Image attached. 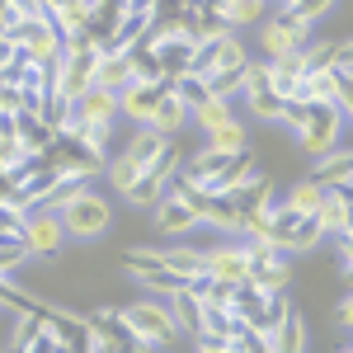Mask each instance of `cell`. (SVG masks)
Returning <instances> with one entry per match:
<instances>
[{
    "instance_id": "6da1fadb",
    "label": "cell",
    "mask_w": 353,
    "mask_h": 353,
    "mask_svg": "<svg viewBox=\"0 0 353 353\" xmlns=\"http://www.w3.org/2000/svg\"><path fill=\"white\" fill-rule=\"evenodd\" d=\"M94 66H99V43L90 33L61 38V61H57V71H52V94L81 99L85 90L94 85Z\"/></svg>"
},
{
    "instance_id": "7a4b0ae2",
    "label": "cell",
    "mask_w": 353,
    "mask_h": 353,
    "mask_svg": "<svg viewBox=\"0 0 353 353\" xmlns=\"http://www.w3.org/2000/svg\"><path fill=\"white\" fill-rule=\"evenodd\" d=\"M264 231H269L273 250H283V254H311L316 245L325 241V231H321V221L316 217H301L292 212L283 198L269 208V221H264Z\"/></svg>"
},
{
    "instance_id": "3957f363",
    "label": "cell",
    "mask_w": 353,
    "mask_h": 353,
    "mask_svg": "<svg viewBox=\"0 0 353 353\" xmlns=\"http://www.w3.org/2000/svg\"><path fill=\"white\" fill-rule=\"evenodd\" d=\"M118 316H123L128 334L146 349H165V344L179 339V325H174L165 301H128V306H118Z\"/></svg>"
},
{
    "instance_id": "277c9868",
    "label": "cell",
    "mask_w": 353,
    "mask_h": 353,
    "mask_svg": "<svg viewBox=\"0 0 353 353\" xmlns=\"http://www.w3.org/2000/svg\"><path fill=\"white\" fill-rule=\"evenodd\" d=\"M61 231H66V241H99L104 231L113 226V208L99 198L94 189H85L81 198H71L61 212Z\"/></svg>"
},
{
    "instance_id": "5b68a950",
    "label": "cell",
    "mask_w": 353,
    "mask_h": 353,
    "mask_svg": "<svg viewBox=\"0 0 353 353\" xmlns=\"http://www.w3.org/2000/svg\"><path fill=\"white\" fill-rule=\"evenodd\" d=\"M301 128H297V141L301 151H311V156H325L339 146V137H344V123H349V113L334 109V104H301Z\"/></svg>"
},
{
    "instance_id": "8992f818",
    "label": "cell",
    "mask_w": 353,
    "mask_h": 353,
    "mask_svg": "<svg viewBox=\"0 0 353 353\" xmlns=\"http://www.w3.org/2000/svg\"><path fill=\"white\" fill-rule=\"evenodd\" d=\"M19 241H24L28 259L38 264V259H52L61 254V245H66V231H61V217L48 212V208H33L24 217V231H19Z\"/></svg>"
},
{
    "instance_id": "52a82bcc",
    "label": "cell",
    "mask_w": 353,
    "mask_h": 353,
    "mask_svg": "<svg viewBox=\"0 0 353 353\" xmlns=\"http://www.w3.org/2000/svg\"><path fill=\"white\" fill-rule=\"evenodd\" d=\"M179 165H184V156L174 151V141H165V151H161L151 165H146L141 174H137V184L128 189V203H137V208H151V203L165 193V184L179 174Z\"/></svg>"
},
{
    "instance_id": "ba28073f",
    "label": "cell",
    "mask_w": 353,
    "mask_h": 353,
    "mask_svg": "<svg viewBox=\"0 0 353 353\" xmlns=\"http://www.w3.org/2000/svg\"><path fill=\"white\" fill-rule=\"evenodd\" d=\"M10 38H14V48L33 61H48L57 66L61 61V33H57L52 19H19V24L10 28Z\"/></svg>"
},
{
    "instance_id": "9c48e42d",
    "label": "cell",
    "mask_w": 353,
    "mask_h": 353,
    "mask_svg": "<svg viewBox=\"0 0 353 353\" xmlns=\"http://www.w3.org/2000/svg\"><path fill=\"white\" fill-rule=\"evenodd\" d=\"M306 43H311V28L297 24V19H288L283 10H278L269 24L259 28V48H264V61H273V57H288V52H301Z\"/></svg>"
},
{
    "instance_id": "30bf717a",
    "label": "cell",
    "mask_w": 353,
    "mask_h": 353,
    "mask_svg": "<svg viewBox=\"0 0 353 353\" xmlns=\"http://www.w3.org/2000/svg\"><path fill=\"white\" fill-rule=\"evenodd\" d=\"M292 254H283V250H259V254H250V278L245 283H254L259 292H288V283H292V264H288Z\"/></svg>"
},
{
    "instance_id": "8fae6325",
    "label": "cell",
    "mask_w": 353,
    "mask_h": 353,
    "mask_svg": "<svg viewBox=\"0 0 353 353\" xmlns=\"http://www.w3.org/2000/svg\"><path fill=\"white\" fill-rule=\"evenodd\" d=\"M170 90V81H128L118 90V118H132L137 128L151 118V109L161 104V94Z\"/></svg>"
},
{
    "instance_id": "7c38bea8",
    "label": "cell",
    "mask_w": 353,
    "mask_h": 353,
    "mask_svg": "<svg viewBox=\"0 0 353 353\" xmlns=\"http://www.w3.org/2000/svg\"><path fill=\"white\" fill-rule=\"evenodd\" d=\"M203 254H208V278L231 283V288H241L245 278H250V254H245L241 241H221L212 250H203Z\"/></svg>"
},
{
    "instance_id": "4fadbf2b",
    "label": "cell",
    "mask_w": 353,
    "mask_h": 353,
    "mask_svg": "<svg viewBox=\"0 0 353 353\" xmlns=\"http://www.w3.org/2000/svg\"><path fill=\"white\" fill-rule=\"evenodd\" d=\"M151 217H156V231H165V236H184V231H193L198 226V212L189 208V198L174 189H165L156 203H151Z\"/></svg>"
},
{
    "instance_id": "5bb4252c",
    "label": "cell",
    "mask_w": 353,
    "mask_h": 353,
    "mask_svg": "<svg viewBox=\"0 0 353 353\" xmlns=\"http://www.w3.org/2000/svg\"><path fill=\"white\" fill-rule=\"evenodd\" d=\"M349 174H353V156L344 151V146L316 156V165H311V179L325 184V189H349Z\"/></svg>"
},
{
    "instance_id": "9a60e30c",
    "label": "cell",
    "mask_w": 353,
    "mask_h": 353,
    "mask_svg": "<svg viewBox=\"0 0 353 353\" xmlns=\"http://www.w3.org/2000/svg\"><path fill=\"white\" fill-rule=\"evenodd\" d=\"M316 221H321L325 236H334V231H353V198H349V189H325V203H321Z\"/></svg>"
},
{
    "instance_id": "2e32d148",
    "label": "cell",
    "mask_w": 353,
    "mask_h": 353,
    "mask_svg": "<svg viewBox=\"0 0 353 353\" xmlns=\"http://www.w3.org/2000/svg\"><path fill=\"white\" fill-rule=\"evenodd\" d=\"M161 264L170 273H179L184 283H193V278H203V273H208V254H203V250H193V245H161Z\"/></svg>"
},
{
    "instance_id": "e0dca14e",
    "label": "cell",
    "mask_w": 353,
    "mask_h": 353,
    "mask_svg": "<svg viewBox=\"0 0 353 353\" xmlns=\"http://www.w3.org/2000/svg\"><path fill=\"white\" fill-rule=\"evenodd\" d=\"M71 104H76V113H81V118H90V123H109V128L118 123V94H113V90L90 85L81 99H71Z\"/></svg>"
},
{
    "instance_id": "ac0fdd59",
    "label": "cell",
    "mask_w": 353,
    "mask_h": 353,
    "mask_svg": "<svg viewBox=\"0 0 353 353\" xmlns=\"http://www.w3.org/2000/svg\"><path fill=\"white\" fill-rule=\"evenodd\" d=\"M43 10H48V19L57 24V33H61V38L81 33L85 19H90V0H43Z\"/></svg>"
},
{
    "instance_id": "d6986e66",
    "label": "cell",
    "mask_w": 353,
    "mask_h": 353,
    "mask_svg": "<svg viewBox=\"0 0 353 353\" xmlns=\"http://www.w3.org/2000/svg\"><path fill=\"white\" fill-rule=\"evenodd\" d=\"M128 81H137V71H132V61H128V52H99V66H94V85L99 90H123Z\"/></svg>"
},
{
    "instance_id": "ffe728a7",
    "label": "cell",
    "mask_w": 353,
    "mask_h": 353,
    "mask_svg": "<svg viewBox=\"0 0 353 353\" xmlns=\"http://www.w3.org/2000/svg\"><path fill=\"white\" fill-rule=\"evenodd\" d=\"M184 123H189V109L174 99V90H165L161 104L151 109V118H146V128H151V132H161V137H174L179 128H184Z\"/></svg>"
},
{
    "instance_id": "44dd1931",
    "label": "cell",
    "mask_w": 353,
    "mask_h": 353,
    "mask_svg": "<svg viewBox=\"0 0 353 353\" xmlns=\"http://www.w3.org/2000/svg\"><path fill=\"white\" fill-rule=\"evenodd\" d=\"M165 141H170V137L151 132V128L141 123V128H137V132L128 137V146H123V156H128V161L137 165V174H141V170H146V165H151V161H156V156L165 151Z\"/></svg>"
},
{
    "instance_id": "7402d4cb",
    "label": "cell",
    "mask_w": 353,
    "mask_h": 353,
    "mask_svg": "<svg viewBox=\"0 0 353 353\" xmlns=\"http://www.w3.org/2000/svg\"><path fill=\"white\" fill-rule=\"evenodd\" d=\"M269 353H306V321H301V311H288V321L269 334Z\"/></svg>"
},
{
    "instance_id": "603a6c76",
    "label": "cell",
    "mask_w": 353,
    "mask_h": 353,
    "mask_svg": "<svg viewBox=\"0 0 353 353\" xmlns=\"http://www.w3.org/2000/svg\"><path fill=\"white\" fill-rule=\"evenodd\" d=\"M208 151H217V156H241V151H250V132H245L241 118L212 128V132H208Z\"/></svg>"
},
{
    "instance_id": "cb8c5ba5",
    "label": "cell",
    "mask_w": 353,
    "mask_h": 353,
    "mask_svg": "<svg viewBox=\"0 0 353 353\" xmlns=\"http://www.w3.org/2000/svg\"><path fill=\"white\" fill-rule=\"evenodd\" d=\"M283 203H288L292 212H301V217H316V212H321V203H325V184H316V179L306 174V179H297V184L288 189Z\"/></svg>"
},
{
    "instance_id": "d4e9b609",
    "label": "cell",
    "mask_w": 353,
    "mask_h": 353,
    "mask_svg": "<svg viewBox=\"0 0 353 353\" xmlns=\"http://www.w3.org/2000/svg\"><path fill=\"white\" fill-rule=\"evenodd\" d=\"M264 5H269V0H226V5H221V24L241 33V28L264 19Z\"/></svg>"
},
{
    "instance_id": "484cf974",
    "label": "cell",
    "mask_w": 353,
    "mask_h": 353,
    "mask_svg": "<svg viewBox=\"0 0 353 353\" xmlns=\"http://www.w3.org/2000/svg\"><path fill=\"white\" fill-rule=\"evenodd\" d=\"M165 306H170V316H174V325H179V334H198V301H193V292L184 288V292H174V297H165Z\"/></svg>"
},
{
    "instance_id": "4316f807",
    "label": "cell",
    "mask_w": 353,
    "mask_h": 353,
    "mask_svg": "<svg viewBox=\"0 0 353 353\" xmlns=\"http://www.w3.org/2000/svg\"><path fill=\"white\" fill-rule=\"evenodd\" d=\"M245 109L254 113V118H264V123H283V113H288V99L283 94H273V90H259V94H241Z\"/></svg>"
},
{
    "instance_id": "83f0119b",
    "label": "cell",
    "mask_w": 353,
    "mask_h": 353,
    "mask_svg": "<svg viewBox=\"0 0 353 353\" xmlns=\"http://www.w3.org/2000/svg\"><path fill=\"white\" fill-rule=\"evenodd\" d=\"M170 90H174V99H179V104H184V109H198V104H208V99H212V90H208V81H203V76H179V81H170Z\"/></svg>"
},
{
    "instance_id": "f1b7e54d",
    "label": "cell",
    "mask_w": 353,
    "mask_h": 353,
    "mask_svg": "<svg viewBox=\"0 0 353 353\" xmlns=\"http://www.w3.org/2000/svg\"><path fill=\"white\" fill-rule=\"evenodd\" d=\"M189 118L203 128V132H212V128H221V123H231V118H236V109H231V99H217V94H212V99H208V104H198Z\"/></svg>"
},
{
    "instance_id": "f546056e",
    "label": "cell",
    "mask_w": 353,
    "mask_h": 353,
    "mask_svg": "<svg viewBox=\"0 0 353 353\" xmlns=\"http://www.w3.org/2000/svg\"><path fill=\"white\" fill-rule=\"evenodd\" d=\"M334 5H339V0H288V5H283V14H288V19H297V24H306V28H316V19H325Z\"/></svg>"
},
{
    "instance_id": "4dcf8cb0",
    "label": "cell",
    "mask_w": 353,
    "mask_h": 353,
    "mask_svg": "<svg viewBox=\"0 0 353 353\" xmlns=\"http://www.w3.org/2000/svg\"><path fill=\"white\" fill-rule=\"evenodd\" d=\"M137 283H141L151 297H174V292H184V288H189L179 273H170V269H151V273H141Z\"/></svg>"
},
{
    "instance_id": "1f68e13d",
    "label": "cell",
    "mask_w": 353,
    "mask_h": 353,
    "mask_svg": "<svg viewBox=\"0 0 353 353\" xmlns=\"http://www.w3.org/2000/svg\"><path fill=\"white\" fill-rule=\"evenodd\" d=\"M104 174H109V189H118V193H123V198H128V189H132V184H137V165L128 161L123 151H118L113 161H104Z\"/></svg>"
},
{
    "instance_id": "d6a6232c",
    "label": "cell",
    "mask_w": 353,
    "mask_h": 353,
    "mask_svg": "<svg viewBox=\"0 0 353 353\" xmlns=\"http://www.w3.org/2000/svg\"><path fill=\"white\" fill-rule=\"evenodd\" d=\"M123 259H128V273H132V278H141V273H151V269H165L161 264V245H132Z\"/></svg>"
},
{
    "instance_id": "836d02e7",
    "label": "cell",
    "mask_w": 353,
    "mask_h": 353,
    "mask_svg": "<svg viewBox=\"0 0 353 353\" xmlns=\"http://www.w3.org/2000/svg\"><path fill=\"white\" fill-rule=\"evenodd\" d=\"M241 71H208L203 81H208V90H212L217 99H236V94H241Z\"/></svg>"
},
{
    "instance_id": "e575fe53",
    "label": "cell",
    "mask_w": 353,
    "mask_h": 353,
    "mask_svg": "<svg viewBox=\"0 0 353 353\" xmlns=\"http://www.w3.org/2000/svg\"><path fill=\"white\" fill-rule=\"evenodd\" d=\"M226 349L231 353H269V339L259 334V330H250V325H241L231 339H226Z\"/></svg>"
},
{
    "instance_id": "d590c367",
    "label": "cell",
    "mask_w": 353,
    "mask_h": 353,
    "mask_svg": "<svg viewBox=\"0 0 353 353\" xmlns=\"http://www.w3.org/2000/svg\"><path fill=\"white\" fill-rule=\"evenodd\" d=\"M334 325L349 334V325H353V297H339V306H334Z\"/></svg>"
},
{
    "instance_id": "8d00e7d4",
    "label": "cell",
    "mask_w": 353,
    "mask_h": 353,
    "mask_svg": "<svg viewBox=\"0 0 353 353\" xmlns=\"http://www.w3.org/2000/svg\"><path fill=\"white\" fill-rule=\"evenodd\" d=\"M14 57H19V48H14V38H10V33H0V71H5V66H10Z\"/></svg>"
},
{
    "instance_id": "74e56055",
    "label": "cell",
    "mask_w": 353,
    "mask_h": 353,
    "mask_svg": "<svg viewBox=\"0 0 353 353\" xmlns=\"http://www.w3.org/2000/svg\"><path fill=\"white\" fill-rule=\"evenodd\" d=\"M193 353H231V349H226L221 339H198V349H193Z\"/></svg>"
},
{
    "instance_id": "f35d334b",
    "label": "cell",
    "mask_w": 353,
    "mask_h": 353,
    "mask_svg": "<svg viewBox=\"0 0 353 353\" xmlns=\"http://www.w3.org/2000/svg\"><path fill=\"white\" fill-rule=\"evenodd\" d=\"M128 353H151V349H146V344H132V349H128Z\"/></svg>"
},
{
    "instance_id": "ab89813d",
    "label": "cell",
    "mask_w": 353,
    "mask_h": 353,
    "mask_svg": "<svg viewBox=\"0 0 353 353\" xmlns=\"http://www.w3.org/2000/svg\"><path fill=\"white\" fill-rule=\"evenodd\" d=\"M283 5H288V0H278V10H283Z\"/></svg>"
},
{
    "instance_id": "60d3db41",
    "label": "cell",
    "mask_w": 353,
    "mask_h": 353,
    "mask_svg": "<svg viewBox=\"0 0 353 353\" xmlns=\"http://www.w3.org/2000/svg\"><path fill=\"white\" fill-rule=\"evenodd\" d=\"M118 5H128V0H118Z\"/></svg>"
},
{
    "instance_id": "b9f144b4",
    "label": "cell",
    "mask_w": 353,
    "mask_h": 353,
    "mask_svg": "<svg viewBox=\"0 0 353 353\" xmlns=\"http://www.w3.org/2000/svg\"><path fill=\"white\" fill-rule=\"evenodd\" d=\"M339 353H349V349H339Z\"/></svg>"
}]
</instances>
